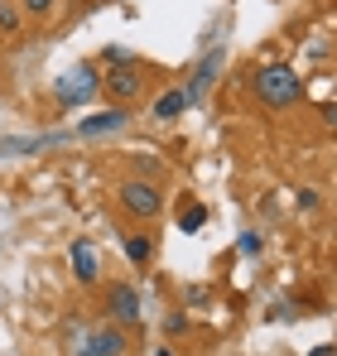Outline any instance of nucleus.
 Instances as JSON below:
<instances>
[{
	"instance_id": "obj_1",
	"label": "nucleus",
	"mask_w": 337,
	"mask_h": 356,
	"mask_svg": "<svg viewBox=\"0 0 337 356\" xmlns=\"http://www.w3.org/2000/svg\"><path fill=\"white\" fill-rule=\"evenodd\" d=\"M256 97H260L265 106L284 111V106H294V102L304 97V77H299L289 63H265V67L256 72Z\"/></svg>"
},
{
	"instance_id": "obj_2",
	"label": "nucleus",
	"mask_w": 337,
	"mask_h": 356,
	"mask_svg": "<svg viewBox=\"0 0 337 356\" xmlns=\"http://www.w3.org/2000/svg\"><path fill=\"white\" fill-rule=\"evenodd\" d=\"M120 207L135 217V222H155L159 212H164V193L150 183V178H130V183H120Z\"/></svg>"
},
{
	"instance_id": "obj_3",
	"label": "nucleus",
	"mask_w": 337,
	"mask_h": 356,
	"mask_svg": "<svg viewBox=\"0 0 337 356\" xmlns=\"http://www.w3.org/2000/svg\"><path fill=\"white\" fill-rule=\"evenodd\" d=\"M97 92H102V77H97V67H92V63L68 67V72L54 82V97L63 102V106H82V102H92Z\"/></svg>"
},
{
	"instance_id": "obj_4",
	"label": "nucleus",
	"mask_w": 337,
	"mask_h": 356,
	"mask_svg": "<svg viewBox=\"0 0 337 356\" xmlns=\"http://www.w3.org/2000/svg\"><path fill=\"white\" fill-rule=\"evenodd\" d=\"M102 92L111 97L116 106H125V102H135V97L145 92V72H140L135 63H120V67H111V72L102 77Z\"/></svg>"
},
{
	"instance_id": "obj_5",
	"label": "nucleus",
	"mask_w": 337,
	"mask_h": 356,
	"mask_svg": "<svg viewBox=\"0 0 337 356\" xmlns=\"http://www.w3.org/2000/svg\"><path fill=\"white\" fill-rule=\"evenodd\" d=\"M130 125V111L125 106H107V111H97V116H82L77 120V140H111V135H120Z\"/></svg>"
},
{
	"instance_id": "obj_6",
	"label": "nucleus",
	"mask_w": 337,
	"mask_h": 356,
	"mask_svg": "<svg viewBox=\"0 0 337 356\" xmlns=\"http://www.w3.org/2000/svg\"><path fill=\"white\" fill-rule=\"evenodd\" d=\"M226 67V49H212L207 58H203V67H198V77H193V87H183V97H188V106H198L203 97H207V87L217 82V72Z\"/></svg>"
},
{
	"instance_id": "obj_7",
	"label": "nucleus",
	"mask_w": 337,
	"mask_h": 356,
	"mask_svg": "<svg viewBox=\"0 0 337 356\" xmlns=\"http://www.w3.org/2000/svg\"><path fill=\"white\" fill-rule=\"evenodd\" d=\"M72 275H77V284H97L102 280V260H97V245L87 236L72 241Z\"/></svg>"
},
{
	"instance_id": "obj_8",
	"label": "nucleus",
	"mask_w": 337,
	"mask_h": 356,
	"mask_svg": "<svg viewBox=\"0 0 337 356\" xmlns=\"http://www.w3.org/2000/svg\"><path fill=\"white\" fill-rule=\"evenodd\" d=\"M107 308H111L116 323H125V327L140 323V294H135L130 284H111V289H107Z\"/></svg>"
},
{
	"instance_id": "obj_9",
	"label": "nucleus",
	"mask_w": 337,
	"mask_h": 356,
	"mask_svg": "<svg viewBox=\"0 0 337 356\" xmlns=\"http://www.w3.org/2000/svg\"><path fill=\"white\" fill-rule=\"evenodd\" d=\"M125 347H130V342H125L120 327H97L77 352H82V356H125Z\"/></svg>"
},
{
	"instance_id": "obj_10",
	"label": "nucleus",
	"mask_w": 337,
	"mask_h": 356,
	"mask_svg": "<svg viewBox=\"0 0 337 356\" xmlns=\"http://www.w3.org/2000/svg\"><path fill=\"white\" fill-rule=\"evenodd\" d=\"M183 111H188V97H183V87H173V92H164V97L155 102L150 116H155V120H178Z\"/></svg>"
},
{
	"instance_id": "obj_11",
	"label": "nucleus",
	"mask_w": 337,
	"mask_h": 356,
	"mask_svg": "<svg viewBox=\"0 0 337 356\" xmlns=\"http://www.w3.org/2000/svg\"><path fill=\"white\" fill-rule=\"evenodd\" d=\"M203 227H207V207L183 197V207H178V232H188V236H193V232H203Z\"/></svg>"
},
{
	"instance_id": "obj_12",
	"label": "nucleus",
	"mask_w": 337,
	"mask_h": 356,
	"mask_svg": "<svg viewBox=\"0 0 337 356\" xmlns=\"http://www.w3.org/2000/svg\"><path fill=\"white\" fill-rule=\"evenodd\" d=\"M125 255H130L135 265H150V255H155V241L145 236V232H135V236L125 241Z\"/></svg>"
},
{
	"instance_id": "obj_13",
	"label": "nucleus",
	"mask_w": 337,
	"mask_h": 356,
	"mask_svg": "<svg viewBox=\"0 0 337 356\" xmlns=\"http://www.w3.org/2000/svg\"><path fill=\"white\" fill-rule=\"evenodd\" d=\"M19 24V15H15V5L10 0H0V29H15Z\"/></svg>"
},
{
	"instance_id": "obj_14",
	"label": "nucleus",
	"mask_w": 337,
	"mask_h": 356,
	"mask_svg": "<svg viewBox=\"0 0 337 356\" xmlns=\"http://www.w3.org/2000/svg\"><path fill=\"white\" fill-rule=\"evenodd\" d=\"M102 63H107V67H120V63H130V54H125V49H107Z\"/></svg>"
},
{
	"instance_id": "obj_15",
	"label": "nucleus",
	"mask_w": 337,
	"mask_h": 356,
	"mask_svg": "<svg viewBox=\"0 0 337 356\" xmlns=\"http://www.w3.org/2000/svg\"><path fill=\"white\" fill-rule=\"evenodd\" d=\"M241 250H246V255H260V236H256V232H246V236H241Z\"/></svg>"
},
{
	"instance_id": "obj_16",
	"label": "nucleus",
	"mask_w": 337,
	"mask_h": 356,
	"mask_svg": "<svg viewBox=\"0 0 337 356\" xmlns=\"http://www.w3.org/2000/svg\"><path fill=\"white\" fill-rule=\"evenodd\" d=\"M29 15H44V10H54V0H19Z\"/></svg>"
},
{
	"instance_id": "obj_17",
	"label": "nucleus",
	"mask_w": 337,
	"mask_h": 356,
	"mask_svg": "<svg viewBox=\"0 0 337 356\" xmlns=\"http://www.w3.org/2000/svg\"><path fill=\"white\" fill-rule=\"evenodd\" d=\"M308 356H337V352H333V342H323V347H313Z\"/></svg>"
},
{
	"instance_id": "obj_18",
	"label": "nucleus",
	"mask_w": 337,
	"mask_h": 356,
	"mask_svg": "<svg viewBox=\"0 0 337 356\" xmlns=\"http://www.w3.org/2000/svg\"><path fill=\"white\" fill-rule=\"evenodd\" d=\"M159 356H168V352H159Z\"/></svg>"
}]
</instances>
